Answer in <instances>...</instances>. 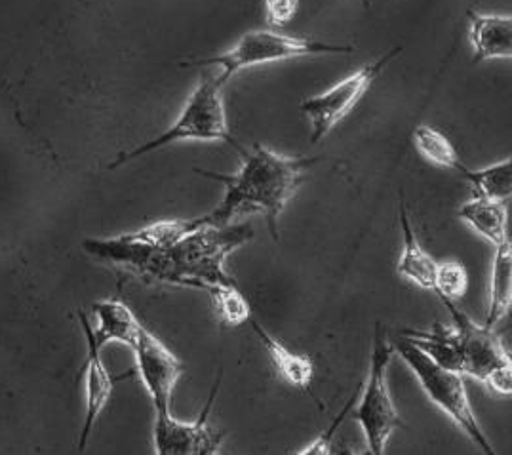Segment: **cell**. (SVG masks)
<instances>
[{"mask_svg":"<svg viewBox=\"0 0 512 455\" xmlns=\"http://www.w3.org/2000/svg\"><path fill=\"white\" fill-rule=\"evenodd\" d=\"M469 290V273L463 263L459 261H444L438 263L436 280H434V294L442 301H457L467 294Z\"/></svg>","mask_w":512,"mask_h":455,"instance_id":"22","label":"cell"},{"mask_svg":"<svg viewBox=\"0 0 512 455\" xmlns=\"http://www.w3.org/2000/svg\"><path fill=\"white\" fill-rule=\"evenodd\" d=\"M332 455H372V452L366 448L364 452H355L349 444H345V442H339V444H335L334 448H332Z\"/></svg>","mask_w":512,"mask_h":455,"instance_id":"25","label":"cell"},{"mask_svg":"<svg viewBox=\"0 0 512 455\" xmlns=\"http://www.w3.org/2000/svg\"><path fill=\"white\" fill-rule=\"evenodd\" d=\"M400 336L414 343L438 366L461 374V341L455 328L434 322L431 330H404Z\"/></svg>","mask_w":512,"mask_h":455,"instance_id":"17","label":"cell"},{"mask_svg":"<svg viewBox=\"0 0 512 455\" xmlns=\"http://www.w3.org/2000/svg\"><path fill=\"white\" fill-rule=\"evenodd\" d=\"M461 178L471 183L474 197L507 202L512 195V160H501L482 170L463 168Z\"/></svg>","mask_w":512,"mask_h":455,"instance_id":"19","label":"cell"},{"mask_svg":"<svg viewBox=\"0 0 512 455\" xmlns=\"http://www.w3.org/2000/svg\"><path fill=\"white\" fill-rule=\"evenodd\" d=\"M263 10L271 27H286L296 20L299 0H263Z\"/></svg>","mask_w":512,"mask_h":455,"instance_id":"24","label":"cell"},{"mask_svg":"<svg viewBox=\"0 0 512 455\" xmlns=\"http://www.w3.org/2000/svg\"><path fill=\"white\" fill-rule=\"evenodd\" d=\"M221 90H223V86H219L216 77H212V75L202 77V80L195 86V90L191 92L187 103L183 105L176 122L157 138L139 145L132 151L120 153L119 157L109 164V170H115L130 160L153 153L166 145H172L178 141H189V139L225 141L240 151L242 147L233 139L229 132V126H227V113H225Z\"/></svg>","mask_w":512,"mask_h":455,"instance_id":"3","label":"cell"},{"mask_svg":"<svg viewBox=\"0 0 512 455\" xmlns=\"http://www.w3.org/2000/svg\"><path fill=\"white\" fill-rule=\"evenodd\" d=\"M242 166L237 174H219L193 168L202 178L214 179L225 187L221 202L212 212L198 219V225H229L240 214L259 212L267 219L269 231L278 240V218L290 198L307 178L316 157H284L275 151L256 145L252 151H238Z\"/></svg>","mask_w":512,"mask_h":455,"instance_id":"1","label":"cell"},{"mask_svg":"<svg viewBox=\"0 0 512 455\" xmlns=\"http://www.w3.org/2000/svg\"><path fill=\"white\" fill-rule=\"evenodd\" d=\"M82 332L86 337V362H84V423L79 436V452L86 450L94 425L98 423L103 408L111 398L115 381L132 376V372L124 376H111V372L101 360V349L94 343L88 330L82 328Z\"/></svg>","mask_w":512,"mask_h":455,"instance_id":"11","label":"cell"},{"mask_svg":"<svg viewBox=\"0 0 512 455\" xmlns=\"http://www.w3.org/2000/svg\"><path fill=\"white\" fill-rule=\"evenodd\" d=\"M391 345L394 353L408 364V368L419 379V385L423 387L425 395L429 396L434 406H438L446 416L450 417L453 423L473 440L482 454L497 455L490 438L482 431L478 419L474 416L463 376L459 372H452L438 366L406 337H396V341Z\"/></svg>","mask_w":512,"mask_h":455,"instance_id":"4","label":"cell"},{"mask_svg":"<svg viewBox=\"0 0 512 455\" xmlns=\"http://www.w3.org/2000/svg\"><path fill=\"white\" fill-rule=\"evenodd\" d=\"M79 318L80 326L88 330L99 349L107 347L109 343H124L132 347L139 330L143 328L134 311L117 297L101 299L94 305L96 324H92L84 313H79Z\"/></svg>","mask_w":512,"mask_h":455,"instance_id":"12","label":"cell"},{"mask_svg":"<svg viewBox=\"0 0 512 455\" xmlns=\"http://www.w3.org/2000/svg\"><path fill=\"white\" fill-rule=\"evenodd\" d=\"M474 63L512 58V18L469 10Z\"/></svg>","mask_w":512,"mask_h":455,"instance_id":"14","label":"cell"},{"mask_svg":"<svg viewBox=\"0 0 512 455\" xmlns=\"http://www.w3.org/2000/svg\"><path fill=\"white\" fill-rule=\"evenodd\" d=\"M414 143L421 157L429 160L434 166L452 168L457 174H461V170L465 168L452 141L433 126L419 124L414 130Z\"/></svg>","mask_w":512,"mask_h":455,"instance_id":"20","label":"cell"},{"mask_svg":"<svg viewBox=\"0 0 512 455\" xmlns=\"http://www.w3.org/2000/svg\"><path fill=\"white\" fill-rule=\"evenodd\" d=\"M208 294L212 297V303L216 307L219 322H223L225 326H231V328L242 326L254 317L248 299L242 294V290L238 288L237 284L216 286Z\"/></svg>","mask_w":512,"mask_h":455,"instance_id":"21","label":"cell"},{"mask_svg":"<svg viewBox=\"0 0 512 455\" xmlns=\"http://www.w3.org/2000/svg\"><path fill=\"white\" fill-rule=\"evenodd\" d=\"M459 219L465 221L476 235L488 240L493 248H499L509 240V208L507 202L490 198L474 197L459 208Z\"/></svg>","mask_w":512,"mask_h":455,"instance_id":"16","label":"cell"},{"mask_svg":"<svg viewBox=\"0 0 512 455\" xmlns=\"http://www.w3.org/2000/svg\"><path fill=\"white\" fill-rule=\"evenodd\" d=\"M362 383V381H360ZM360 383L356 385L355 393L353 396L347 400V404L339 410V414L335 417L334 421L330 423V427L322 433V435L316 438L315 442L309 446V448H305L301 454L297 455H332V448H334V438L337 435V431H339V427L343 425V421L347 419V416L351 414V410H353V406H355L356 396H358V391H360Z\"/></svg>","mask_w":512,"mask_h":455,"instance_id":"23","label":"cell"},{"mask_svg":"<svg viewBox=\"0 0 512 455\" xmlns=\"http://www.w3.org/2000/svg\"><path fill=\"white\" fill-rule=\"evenodd\" d=\"M248 324L254 328L259 341L265 345V349H267L269 357L273 360V364H275L280 377L286 383H290V385H294L297 389L305 391L307 395L315 400L318 408L324 410L326 406H324V402H320V398L316 396L315 387H313V377H315L313 360L307 357V355H299V353L290 351L280 339H276L273 334H269L265 330V326L259 324V320H256V318H250Z\"/></svg>","mask_w":512,"mask_h":455,"instance_id":"13","label":"cell"},{"mask_svg":"<svg viewBox=\"0 0 512 455\" xmlns=\"http://www.w3.org/2000/svg\"><path fill=\"white\" fill-rule=\"evenodd\" d=\"M461 341V376L474 377L492 393L511 396V355L493 330L476 324L453 301H444Z\"/></svg>","mask_w":512,"mask_h":455,"instance_id":"7","label":"cell"},{"mask_svg":"<svg viewBox=\"0 0 512 455\" xmlns=\"http://www.w3.org/2000/svg\"><path fill=\"white\" fill-rule=\"evenodd\" d=\"M393 355L387 330L381 324H375L368 377L360 383V391L351 410L356 423L362 427L366 448L372 455H385L389 438L396 429L404 427L387 383V368Z\"/></svg>","mask_w":512,"mask_h":455,"instance_id":"5","label":"cell"},{"mask_svg":"<svg viewBox=\"0 0 512 455\" xmlns=\"http://www.w3.org/2000/svg\"><path fill=\"white\" fill-rule=\"evenodd\" d=\"M402 52L400 46H394L383 58L362 65L353 75L337 82L330 90L315 98L305 99L301 103V111L311 120V143H318L326 138L335 126L345 119L358 101L366 96L374 80L381 75V71Z\"/></svg>","mask_w":512,"mask_h":455,"instance_id":"8","label":"cell"},{"mask_svg":"<svg viewBox=\"0 0 512 455\" xmlns=\"http://www.w3.org/2000/svg\"><path fill=\"white\" fill-rule=\"evenodd\" d=\"M223 370L217 372L216 383L208 395L200 416L195 421H179L172 412H158L153 423L155 455H221L223 433L210 423V414L221 387Z\"/></svg>","mask_w":512,"mask_h":455,"instance_id":"9","label":"cell"},{"mask_svg":"<svg viewBox=\"0 0 512 455\" xmlns=\"http://www.w3.org/2000/svg\"><path fill=\"white\" fill-rule=\"evenodd\" d=\"M512 303V250L511 242L495 248L492 278H490V303L484 318V328L493 330L509 315Z\"/></svg>","mask_w":512,"mask_h":455,"instance_id":"18","label":"cell"},{"mask_svg":"<svg viewBox=\"0 0 512 455\" xmlns=\"http://www.w3.org/2000/svg\"><path fill=\"white\" fill-rule=\"evenodd\" d=\"M130 349L136 355L139 379L151 396L155 414L172 412V395L185 372V364L147 328L139 330Z\"/></svg>","mask_w":512,"mask_h":455,"instance_id":"10","label":"cell"},{"mask_svg":"<svg viewBox=\"0 0 512 455\" xmlns=\"http://www.w3.org/2000/svg\"><path fill=\"white\" fill-rule=\"evenodd\" d=\"M252 237L254 229L250 223H229L221 227L202 225L179 238L168 248L178 275V286L210 292L216 286L237 284L225 271V259Z\"/></svg>","mask_w":512,"mask_h":455,"instance_id":"2","label":"cell"},{"mask_svg":"<svg viewBox=\"0 0 512 455\" xmlns=\"http://www.w3.org/2000/svg\"><path fill=\"white\" fill-rule=\"evenodd\" d=\"M318 54H355V48L349 44H328L313 39H297L280 35L275 31H248L238 39L237 44L214 58L185 61L181 67H200V65H217L221 75L216 77L219 86H225L238 71L252 69L257 65L275 63V61L294 60L303 56Z\"/></svg>","mask_w":512,"mask_h":455,"instance_id":"6","label":"cell"},{"mask_svg":"<svg viewBox=\"0 0 512 455\" xmlns=\"http://www.w3.org/2000/svg\"><path fill=\"white\" fill-rule=\"evenodd\" d=\"M400 227H402V238L404 248L396 265V273L408 282L415 284L421 290L434 292V280H436V269L438 263L434 261L429 252L419 244V238L415 235L414 225L408 216V208L404 198L400 197Z\"/></svg>","mask_w":512,"mask_h":455,"instance_id":"15","label":"cell"}]
</instances>
